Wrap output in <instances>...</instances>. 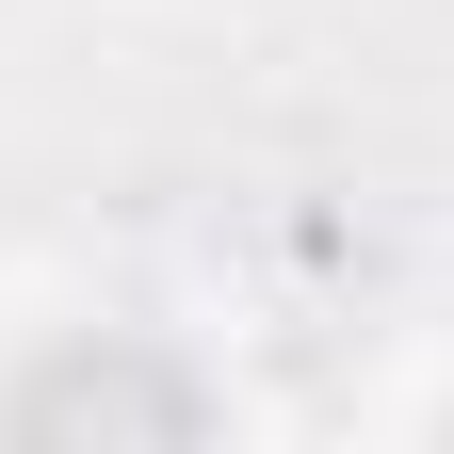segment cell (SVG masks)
Here are the masks:
<instances>
[{"label": "cell", "instance_id": "obj_1", "mask_svg": "<svg viewBox=\"0 0 454 454\" xmlns=\"http://www.w3.org/2000/svg\"><path fill=\"white\" fill-rule=\"evenodd\" d=\"M211 389L146 340H49V357L0 389V438H195Z\"/></svg>", "mask_w": 454, "mask_h": 454}]
</instances>
